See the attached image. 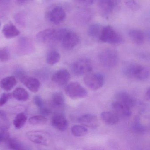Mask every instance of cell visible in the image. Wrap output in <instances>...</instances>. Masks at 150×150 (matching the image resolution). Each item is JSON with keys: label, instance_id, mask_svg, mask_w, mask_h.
<instances>
[{"label": "cell", "instance_id": "1", "mask_svg": "<svg viewBox=\"0 0 150 150\" xmlns=\"http://www.w3.org/2000/svg\"><path fill=\"white\" fill-rule=\"evenodd\" d=\"M122 72L126 77L135 78L140 81L147 79L149 76V70L145 67L135 64L125 65Z\"/></svg>", "mask_w": 150, "mask_h": 150}, {"label": "cell", "instance_id": "2", "mask_svg": "<svg viewBox=\"0 0 150 150\" xmlns=\"http://www.w3.org/2000/svg\"><path fill=\"white\" fill-rule=\"evenodd\" d=\"M99 40L103 42L112 45L119 44L123 42L122 37L114 28L109 25L103 26Z\"/></svg>", "mask_w": 150, "mask_h": 150}, {"label": "cell", "instance_id": "3", "mask_svg": "<svg viewBox=\"0 0 150 150\" xmlns=\"http://www.w3.org/2000/svg\"><path fill=\"white\" fill-rule=\"evenodd\" d=\"M99 61L103 66L107 68L115 67L118 61L117 52L114 49L107 48L100 52L99 56Z\"/></svg>", "mask_w": 150, "mask_h": 150}, {"label": "cell", "instance_id": "4", "mask_svg": "<svg viewBox=\"0 0 150 150\" xmlns=\"http://www.w3.org/2000/svg\"><path fill=\"white\" fill-rule=\"evenodd\" d=\"M120 5L119 0H98V7L102 16L108 18L117 9Z\"/></svg>", "mask_w": 150, "mask_h": 150}, {"label": "cell", "instance_id": "5", "mask_svg": "<svg viewBox=\"0 0 150 150\" xmlns=\"http://www.w3.org/2000/svg\"><path fill=\"white\" fill-rule=\"evenodd\" d=\"M66 93L72 99H82L87 96L88 91L79 82H71L66 87Z\"/></svg>", "mask_w": 150, "mask_h": 150}, {"label": "cell", "instance_id": "6", "mask_svg": "<svg viewBox=\"0 0 150 150\" xmlns=\"http://www.w3.org/2000/svg\"><path fill=\"white\" fill-rule=\"evenodd\" d=\"M46 17L51 23L55 25H59L65 20L66 13L63 7L55 6L47 12Z\"/></svg>", "mask_w": 150, "mask_h": 150}, {"label": "cell", "instance_id": "7", "mask_svg": "<svg viewBox=\"0 0 150 150\" xmlns=\"http://www.w3.org/2000/svg\"><path fill=\"white\" fill-rule=\"evenodd\" d=\"M60 42L64 49L72 50L79 43L80 38L74 31L66 28Z\"/></svg>", "mask_w": 150, "mask_h": 150}, {"label": "cell", "instance_id": "8", "mask_svg": "<svg viewBox=\"0 0 150 150\" xmlns=\"http://www.w3.org/2000/svg\"><path fill=\"white\" fill-rule=\"evenodd\" d=\"M84 81L88 88L93 90H98L104 84V77L101 74L89 72L86 74Z\"/></svg>", "mask_w": 150, "mask_h": 150}, {"label": "cell", "instance_id": "9", "mask_svg": "<svg viewBox=\"0 0 150 150\" xmlns=\"http://www.w3.org/2000/svg\"><path fill=\"white\" fill-rule=\"evenodd\" d=\"M71 70L77 75H82L90 72L93 69L92 63L87 59H81L73 63Z\"/></svg>", "mask_w": 150, "mask_h": 150}, {"label": "cell", "instance_id": "10", "mask_svg": "<svg viewBox=\"0 0 150 150\" xmlns=\"http://www.w3.org/2000/svg\"><path fill=\"white\" fill-rule=\"evenodd\" d=\"M27 137L31 142L42 145L47 146L49 144V135L46 132L42 131H31L27 132Z\"/></svg>", "mask_w": 150, "mask_h": 150}, {"label": "cell", "instance_id": "11", "mask_svg": "<svg viewBox=\"0 0 150 150\" xmlns=\"http://www.w3.org/2000/svg\"><path fill=\"white\" fill-rule=\"evenodd\" d=\"M93 16V13L91 10L83 8L76 12L74 16V21L78 25H86L91 21Z\"/></svg>", "mask_w": 150, "mask_h": 150}, {"label": "cell", "instance_id": "12", "mask_svg": "<svg viewBox=\"0 0 150 150\" xmlns=\"http://www.w3.org/2000/svg\"><path fill=\"white\" fill-rule=\"evenodd\" d=\"M36 38L38 41L44 43L57 42L56 29H47L42 30L37 34Z\"/></svg>", "mask_w": 150, "mask_h": 150}, {"label": "cell", "instance_id": "13", "mask_svg": "<svg viewBox=\"0 0 150 150\" xmlns=\"http://www.w3.org/2000/svg\"><path fill=\"white\" fill-rule=\"evenodd\" d=\"M78 122L86 127L92 129H96L99 125L98 118L93 114H86L81 116L78 118Z\"/></svg>", "mask_w": 150, "mask_h": 150}, {"label": "cell", "instance_id": "14", "mask_svg": "<svg viewBox=\"0 0 150 150\" xmlns=\"http://www.w3.org/2000/svg\"><path fill=\"white\" fill-rule=\"evenodd\" d=\"M71 79V74L66 69H60L54 73L52 80L59 86L67 85Z\"/></svg>", "mask_w": 150, "mask_h": 150}, {"label": "cell", "instance_id": "15", "mask_svg": "<svg viewBox=\"0 0 150 150\" xmlns=\"http://www.w3.org/2000/svg\"><path fill=\"white\" fill-rule=\"evenodd\" d=\"M115 98L117 101L125 104L130 108L134 107L137 103L136 99L125 92H118L115 95Z\"/></svg>", "mask_w": 150, "mask_h": 150}, {"label": "cell", "instance_id": "16", "mask_svg": "<svg viewBox=\"0 0 150 150\" xmlns=\"http://www.w3.org/2000/svg\"><path fill=\"white\" fill-rule=\"evenodd\" d=\"M113 110L117 115L124 117H129L132 115L131 108L120 102H114L112 103Z\"/></svg>", "mask_w": 150, "mask_h": 150}, {"label": "cell", "instance_id": "17", "mask_svg": "<svg viewBox=\"0 0 150 150\" xmlns=\"http://www.w3.org/2000/svg\"><path fill=\"white\" fill-rule=\"evenodd\" d=\"M52 124L54 128L60 131H64L68 127V121L63 115H57L52 117Z\"/></svg>", "mask_w": 150, "mask_h": 150}, {"label": "cell", "instance_id": "18", "mask_svg": "<svg viewBox=\"0 0 150 150\" xmlns=\"http://www.w3.org/2000/svg\"><path fill=\"white\" fill-rule=\"evenodd\" d=\"M21 81L28 89L33 93H37L40 89L41 83L36 78L32 77H23L21 79Z\"/></svg>", "mask_w": 150, "mask_h": 150}, {"label": "cell", "instance_id": "19", "mask_svg": "<svg viewBox=\"0 0 150 150\" xmlns=\"http://www.w3.org/2000/svg\"><path fill=\"white\" fill-rule=\"evenodd\" d=\"M2 33L7 39L14 38L20 35L21 32L13 23L9 22L3 27Z\"/></svg>", "mask_w": 150, "mask_h": 150}, {"label": "cell", "instance_id": "20", "mask_svg": "<svg viewBox=\"0 0 150 150\" xmlns=\"http://www.w3.org/2000/svg\"><path fill=\"white\" fill-rule=\"evenodd\" d=\"M128 35L132 42L136 45H141L144 42V34L139 30L134 29L129 30L128 31Z\"/></svg>", "mask_w": 150, "mask_h": 150}, {"label": "cell", "instance_id": "21", "mask_svg": "<svg viewBox=\"0 0 150 150\" xmlns=\"http://www.w3.org/2000/svg\"><path fill=\"white\" fill-rule=\"evenodd\" d=\"M101 117L104 123L110 125L116 124L119 121V118L116 114L110 111L102 112L101 114Z\"/></svg>", "mask_w": 150, "mask_h": 150}, {"label": "cell", "instance_id": "22", "mask_svg": "<svg viewBox=\"0 0 150 150\" xmlns=\"http://www.w3.org/2000/svg\"><path fill=\"white\" fill-rule=\"evenodd\" d=\"M17 84L16 79L13 76L7 77L0 81L1 87L6 91L12 90Z\"/></svg>", "mask_w": 150, "mask_h": 150}, {"label": "cell", "instance_id": "23", "mask_svg": "<svg viewBox=\"0 0 150 150\" xmlns=\"http://www.w3.org/2000/svg\"><path fill=\"white\" fill-rule=\"evenodd\" d=\"M102 27L103 26L98 23L91 24L88 30V35L92 38L99 40Z\"/></svg>", "mask_w": 150, "mask_h": 150}, {"label": "cell", "instance_id": "24", "mask_svg": "<svg viewBox=\"0 0 150 150\" xmlns=\"http://www.w3.org/2000/svg\"><path fill=\"white\" fill-rule=\"evenodd\" d=\"M12 96L18 101H26L29 98V94L24 88H16L12 93Z\"/></svg>", "mask_w": 150, "mask_h": 150}, {"label": "cell", "instance_id": "25", "mask_svg": "<svg viewBox=\"0 0 150 150\" xmlns=\"http://www.w3.org/2000/svg\"><path fill=\"white\" fill-rule=\"evenodd\" d=\"M61 56L58 51L52 50L50 51L46 57V62L47 64L51 65H53L58 63L60 60Z\"/></svg>", "mask_w": 150, "mask_h": 150}, {"label": "cell", "instance_id": "26", "mask_svg": "<svg viewBox=\"0 0 150 150\" xmlns=\"http://www.w3.org/2000/svg\"><path fill=\"white\" fill-rule=\"evenodd\" d=\"M71 132L75 137H81L86 135L88 130L83 125H75L71 128Z\"/></svg>", "mask_w": 150, "mask_h": 150}, {"label": "cell", "instance_id": "27", "mask_svg": "<svg viewBox=\"0 0 150 150\" xmlns=\"http://www.w3.org/2000/svg\"><path fill=\"white\" fill-rule=\"evenodd\" d=\"M27 118V116L23 113L18 114L14 120V126L16 129H21L26 123Z\"/></svg>", "mask_w": 150, "mask_h": 150}, {"label": "cell", "instance_id": "28", "mask_svg": "<svg viewBox=\"0 0 150 150\" xmlns=\"http://www.w3.org/2000/svg\"><path fill=\"white\" fill-rule=\"evenodd\" d=\"M65 101L64 96L60 92H57L52 95V103L57 107L64 106L65 104Z\"/></svg>", "mask_w": 150, "mask_h": 150}, {"label": "cell", "instance_id": "29", "mask_svg": "<svg viewBox=\"0 0 150 150\" xmlns=\"http://www.w3.org/2000/svg\"><path fill=\"white\" fill-rule=\"evenodd\" d=\"M47 118L43 115L34 116L29 119V122L32 125L45 124L47 122Z\"/></svg>", "mask_w": 150, "mask_h": 150}, {"label": "cell", "instance_id": "30", "mask_svg": "<svg viewBox=\"0 0 150 150\" xmlns=\"http://www.w3.org/2000/svg\"><path fill=\"white\" fill-rule=\"evenodd\" d=\"M11 0H0V18L6 15Z\"/></svg>", "mask_w": 150, "mask_h": 150}, {"label": "cell", "instance_id": "31", "mask_svg": "<svg viewBox=\"0 0 150 150\" xmlns=\"http://www.w3.org/2000/svg\"><path fill=\"white\" fill-rule=\"evenodd\" d=\"M124 2L125 6L132 11H138L141 7L138 0H124Z\"/></svg>", "mask_w": 150, "mask_h": 150}, {"label": "cell", "instance_id": "32", "mask_svg": "<svg viewBox=\"0 0 150 150\" xmlns=\"http://www.w3.org/2000/svg\"><path fill=\"white\" fill-rule=\"evenodd\" d=\"M14 20L19 26L21 27H24L26 26V15L23 12H19L16 14L14 16Z\"/></svg>", "mask_w": 150, "mask_h": 150}, {"label": "cell", "instance_id": "33", "mask_svg": "<svg viewBox=\"0 0 150 150\" xmlns=\"http://www.w3.org/2000/svg\"><path fill=\"white\" fill-rule=\"evenodd\" d=\"M10 58V52L7 47L0 48V61L7 62Z\"/></svg>", "mask_w": 150, "mask_h": 150}, {"label": "cell", "instance_id": "34", "mask_svg": "<svg viewBox=\"0 0 150 150\" xmlns=\"http://www.w3.org/2000/svg\"><path fill=\"white\" fill-rule=\"evenodd\" d=\"M7 140H8V146L11 149H15V150L23 149V145L21 143L16 139H9L8 138Z\"/></svg>", "mask_w": 150, "mask_h": 150}, {"label": "cell", "instance_id": "35", "mask_svg": "<svg viewBox=\"0 0 150 150\" xmlns=\"http://www.w3.org/2000/svg\"><path fill=\"white\" fill-rule=\"evenodd\" d=\"M74 2L81 6H88L93 5L96 0H73Z\"/></svg>", "mask_w": 150, "mask_h": 150}, {"label": "cell", "instance_id": "36", "mask_svg": "<svg viewBox=\"0 0 150 150\" xmlns=\"http://www.w3.org/2000/svg\"><path fill=\"white\" fill-rule=\"evenodd\" d=\"M12 96V94L11 93H4L2 94L0 97V107L5 105Z\"/></svg>", "mask_w": 150, "mask_h": 150}, {"label": "cell", "instance_id": "37", "mask_svg": "<svg viewBox=\"0 0 150 150\" xmlns=\"http://www.w3.org/2000/svg\"><path fill=\"white\" fill-rule=\"evenodd\" d=\"M8 132L6 129H0V143L7 140L9 138Z\"/></svg>", "mask_w": 150, "mask_h": 150}, {"label": "cell", "instance_id": "38", "mask_svg": "<svg viewBox=\"0 0 150 150\" xmlns=\"http://www.w3.org/2000/svg\"><path fill=\"white\" fill-rule=\"evenodd\" d=\"M134 129L136 131L138 132H143L144 131V126L139 122L138 120H136L135 124L134 125Z\"/></svg>", "mask_w": 150, "mask_h": 150}, {"label": "cell", "instance_id": "39", "mask_svg": "<svg viewBox=\"0 0 150 150\" xmlns=\"http://www.w3.org/2000/svg\"><path fill=\"white\" fill-rule=\"evenodd\" d=\"M35 103L38 107H42L43 106V100L42 98L39 96H35L34 98Z\"/></svg>", "mask_w": 150, "mask_h": 150}, {"label": "cell", "instance_id": "40", "mask_svg": "<svg viewBox=\"0 0 150 150\" xmlns=\"http://www.w3.org/2000/svg\"><path fill=\"white\" fill-rule=\"evenodd\" d=\"M17 4L23 6L27 4L29 1L30 0H16Z\"/></svg>", "mask_w": 150, "mask_h": 150}, {"label": "cell", "instance_id": "41", "mask_svg": "<svg viewBox=\"0 0 150 150\" xmlns=\"http://www.w3.org/2000/svg\"><path fill=\"white\" fill-rule=\"evenodd\" d=\"M145 98L146 100L149 101L150 99V89L148 88L145 94Z\"/></svg>", "mask_w": 150, "mask_h": 150}, {"label": "cell", "instance_id": "42", "mask_svg": "<svg viewBox=\"0 0 150 150\" xmlns=\"http://www.w3.org/2000/svg\"><path fill=\"white\" fill-rule=\"evenodd\" d=\"M1 23H0V28H1Z\"/></svg>", "mask_w": 150, "mask_h": 150}]
</instances>
